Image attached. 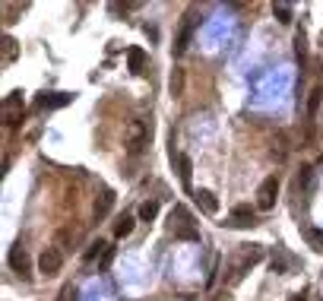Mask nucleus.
Listing matches in <instances>:
<instances>
[{"instance_id": "1", "label": "nucleus", "mask_w": 323, "mask_h": 301, "mask_svg": "<svg viewBox=\"0 0 323 301\" xmlns=\"http://www.w3.org/2000/svg\"><path fill=\"white\" fill-rule=\"evenodd\" d=\"M263 260V248L260 244H241V254L235 257V263L228 267V282H238L247 270L254 267V263H260Z\"/></svg>"}, {"instance_id": "2", "label": "nucleus", "mask_w": 323, "mask_h": 301, "mask_svg": "<svg viewBox=\"0 0 323 301\" xmlns=\"http://www.w3.org/2000/svg\"><path fill=\"white\" fill-rule=\"evenodd\" d=\"M276 197H279V178L273 175V178H266L260 184V191H257V210L270 213L273 206H276Z\"/></svg>"}, {"instance_id": "3", "label": "nucleus", "mask_w": 323, "mask_h": 301, "mask_svg": "<svg viewBox=\"0 0 323 301\" xmlns=\"http://www.w3.org/2000/svg\"><path fill=\"white\" fill-rule=\"evenodd\" d=\"M225 225H232V229H254V225H260L257 222V210L247 206V203H238L232 210V219H228Z\"/></svg>"}, {"instance_id": "4", "label": "nucleus", "mask_w": 323, "mask_h": 301, "mask_svg": "<svg viewBox=\"0 0 323 301\" xmlns=\"http://www.w3.org/2000/svg\"><path fill=\"white\" fill-rule=\"evenodd\" d=\"M146 140H149V127L143 121H133L130 124V134H127V153L130 156H140L143 146H146Z\"/></svg>"}, {"instance_id": "5", "label": "nucleus", "mask_w": 323, "mask_h": 301, "mask_svg": "<svg viewBox=\"0 0 323 301\" xmlns=\"http://www.w3.org/2000/svg\"><path fill=\"white\" fill-rule=\"evenodd\" d=\"M61 267H64V254L57 248H48L42 257H38V273H42V276H57Z\"/></svg>"}, {"instance_id": "6", "label": "nucleus", "mask_w": 323, "mask_h": 301, "mask_svg": "<svg viewBox=\"0 0 323 301\" xmlns=\"http://www.w3.org/2000/svg\"><path fill=\"white\" fill-rule=\"evenodd\" d=\"M73 102V96L70 92H45V96H38V102H35V108L38 111H54V108H64V105H70Z\"/></svg>"}, {"instance_id": "7", "label": "nucleus", "mask_w": 323, "mask_h": 301, "mask_svg": "<svg viewBox=\"0 0 323 301\" xmlns=\"http://www.w3.org/2000/svg\"><path fill=\"white\" fill-rule=\"evenodd\" d=\"M184 229H194V216H190V210L187 206H175V210H171V232H184Z\"/></svg>"}, {"instance_id": "8", "label": "nucleus", "mask_w": 323, "mask_h": 301, "mask_svg": "<svg viewBox=\"0 0 323 301\" xmlns=\"http://www.w3.org/2000/svg\"><path fill=\"white\" fill-rule=\"evenodd\" d=\"M10 267L16 270V273H29V254H26V248H23V244H13V248H10Z\"/></svg>"}, {"instance_id": "9", "label": "nucleus", "mask_w": 323, "mask_h": 301, "mask_svg": "<svg viewBox=\"0 0 323 301\" xmlns=\"http://www.w3.org/2000/svg\"><path fill=\"white\" fill-rule=\"evenodd\" d=\"M194 197H197V206H200L206 216H216V213H219V200H216L213 191H197Z\"/></svg>"}, {"instance_id": "10", "label": "nucleus", "mask_w": 323, "mask_h": 301, "mask_svg": "<svg viewBox=\"0 0 323 301\" xmlns=\"http://www.w3.org/2000/svg\"><path fill=\"white\" fill-rule=\"evenodd\" d=\"M190 35H194V16H187L181 32H178V42H175V54H184L187 45H190Z\"/></svg>"}, {"instance_id": "11", "label": "nucleus", "mask_w": 323, "mask_h": 301, "mask_svg": "<svg viewBox=\"0 0 323 301\" xmlns=\"http://www.w3.org/2000/svg\"><path fill=\"white\" fill-rule=\"evenodd\" d=\"M114 206V191H102V197L95 200V219H105Z\"/></svg>"}, {"instance_id": "12", "label": "nucleus", "mask_w": 323, "mask_h": 301, "mask_svg": "<svg viewBox=\"0 0 323 301\" xmlns=\"http://www.w3.org/2000/svg\"><path fill=\"white\" fill-rule=\"evenodd\" d=\"M127 67H130L133 73H143V67H146V51H143V48H130V51H127Z\"/></svg>"}, {"instance_id": "13", "label": "nucleus", "mask_w": 323, "mask_h": 301, "mask_svg": "<svg viewBox=\"0 0 323 301\" xmlns=\"http://www.w3.org/2000/svg\"><path fill=\"white\" fill-rule=\"evenodd\" d=\"M133 222H137V219H133V216H121L118 222H114V238H127L130 232H133Z\"/></svg>"}, {"instance_id": "14", "label": "nucleus", "mask_w": 323, "mask_h": 301, "mask_svg": "<svg viewBox=\"0 0 323 301\" xmlns=\"http://www.w3.org/2000/svg\"><path fill=\"white\" fill-rule=\"evenodd\" d=\"M304 238H308V244H311L317 254H323V232L320 229H308V232H304Z\"/></svg>"}, {"instance_id": "15", "label": "nucleus", "mask_w": 323, "mask_h": 301, "mask_svg": "<svg viewBox=\"0 0 323 301\" xmlns=\"http://www.w3.org/2000/svg\"><path fill=\"white\" fill-rule=\"evenodd\" d=\"M178 168H181L184 187H190V175H194V165H190V159H187V156H178Z\"/></svg>"}, {"instance_id": "16", "label": "nucleus", "mask_w": 323, "mask_h": 301, "mask_svg": "<svg viewBox=\"0 0 323 301\" xmlns=\"http://www.w3.org/2000/svg\"><path fill=\"white\" fill-rule=\"evenodd\" d=\"M273 13H276V20H279L282 26L292 23V7H289V4H273Z\"/></svg>"}, {"instance_id": "17", "label": "nucleus", "mask_w": 323, "mask_h": 301, "mask_svg": "<svg viewBox=\"0 0 323 301\" xmlns=\"http://www.w3.org/2000/svg\"><path fill=\"white\" fill-rule=\"evenodd\" d=\"M156 216H159V203H156V200H149V203L140 206V219H143V222H152Z\"/></svg>"}, {"instance_id": "18", "label": "nucleus", "mask_w": 323, "mask_h": 301, "mask_svg": "<svg viewBox=\"0 0 323 301\" xmlns=\"http://www.w3.org/2000/svg\"><path fill=\"white\" fill-rule=\"evenodd\" d=\"M320 96H323V89H320V86H314L311 99H308V115H311V118L317 115V108H320Z\"/></svg>"}, {"instance_id": "19", "label": "nucleus", "mask_w": 323, "mask_h": 301, "mask_svg": "<svg viewBox=\"0 0 323 301\" xmlns=\"http://www.w3.org/2000/svg\"><path fill=\"white\" fill-rule=\"evenodd\" d=\"M181 89H184V73L178 70L175 77H171V96H181Z\"/></svg>"}, {"instance_id": "20", "label": "nucleus", "mask_w": 323, "mask_h": 301, "mask_svg": "<svg viewBox=\"0 0 323 301\" xmlns=\"http://www.w3.org/2000/svg\"><path fill=\"white\" fill-rule=\"evenodd\" d=\"M108 248H105V244L102 241H95V244H89V251H86V260H95V257H99V254H105Z\"/></svg>"}, {"instance_id": "21", "label": "nucleus", "mask_w": 323, "mask_h": 301, "mask_svg": "<svg viewBox=\"0 0 323 301\" xmlns=\"http://www.w3.org/2000/svg\"><path fill=\"white\" fill-rule=\"evenodd\" d=\"M295 51H298V58L304 61V54H308V42H304V32L295 35Z\"/></svg>"}, {"instance_id": "22", "label": "nucleus", "mask_w": 323, "mask_h": 301, "mask_svg": "<svg viewBox=\"0 0 323 301\" xmlns=\"http://www.w3.org/2000/svg\"><path fill=\"white\" fill-rule=\"evenodd\" d=\"M13 58H16V42L4 39V61H13Z\"/></svg>"}, {"instance_id": "23", "label": "nucleus", "mask_w": 323, "mask_h": 301, "mask_svg": "<svg viewBox=\"0 0 323 301\" xmlns=\"http://www.w3.org/2000/svg\"><path fill=\"white\" fill-rule=\"evenodd\" d=\"M16 105H23V92H13V96L7 99V108H16Z\"/></svg>"}, {"instance_id": "24", "label": "nucleus", "mask_w": 323, "mask_h": 301, "mask_svg": "<svg viewBox=\"0 0 323 301\" xmlns=\"http://www.w3.org/2000/svg\"><path fill=\"white\" fill-rule=\"evenodd\" d=\"M111 260H114V248H108V251L102 254V267H108V263H111Z\"/></svg>"}, {"instance_id": "25", "label": "nucleus", "mask_w": 323, "mask_h": 301, "mask_svg": "<svg viewBox=\"0 0 323 301\" xmlns=\"http://www.w3.org/2000/svg\"><path fill=\"white\" fill-rule=\"evenodd\" d=\"M304 295L308 292H295V295H289V301H304Z\"/></svg>"}, {"instance_id": "26", "label": "nucleus", "mask_w": 323, "mask_h": 301, "mask_svg": "<svg viewBox=\"0 0 323 301\" xmlns=\"http://www.w3.org/2000/svg\"><path fill=\"white\" fill-rule=\"evenodd\" d=\"M320 301H323V298H320Z\"/></svg>"}]
</instances>
